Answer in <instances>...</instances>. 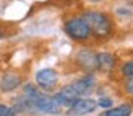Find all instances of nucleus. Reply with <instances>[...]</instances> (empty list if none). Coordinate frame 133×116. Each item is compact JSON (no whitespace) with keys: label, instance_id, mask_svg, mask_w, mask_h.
Instances as JSON below:
<instances>
[{"label":"nucleus","instance_id":"2eb2a0df","mask_svg":"<svg viewBox=\"0 0 133 116\" xmlns=\"http://www.w3.org/2000/svg\"><path fill=\"white\" fill-rule=\"evenodd\" d=\"M3 38V31H2V29H0V39H2Z\"/></svg>","mask_w":133,"mask_h":116},{"label":"nucleus","instance_id":"423d86ee","mask_svg":"<svg viewBox=\"0 0 133 116\" xmlns=\"http://www.w3.org/2000/svg\"><path fill=\"white\" fill-rule=\"evenodd\" d=\"M58 72H56L54 69H41L36 72V83L38 87L41 90H46V92H49V90H53L56 87V83H58Z\"/></svg>","mask_w":133,"mask_h":116},{"label":"nucleus","instance_id":"f8f14e48","mask_svg":"<svg viewBox=\"0 0 133 116\" xmlns=\"http://www.w3.org/2000/svg\"><path fill=\"white\" fill-rule=\"evenodd\" d=\"M13 114H15V111H13L12 106L0 103V116H13Z\"/></svg>","mask_w":133,"mask_h":116},{"label":"nucleus","instance_id":"dca6fc26","mask_svg":"<svg viewBox=\"0 0 133 116\" xmlns=\"http://www.w3.org/2000/svg\"><path fill=\"white\" fill-rule=\"evenodd\" d=\"M92 2H100V0H92Z\"/></svg>","mask_w":133,"mask_h":116},{"label":"nucleus","instance_id":"7ed1b4c3","mask_svg":"<svg viewBox=\"0 0 133 116\" xmlns=\"http://www.w3.org/2000/svg\"><path fill=\"white\" fill-rule=\"evenodd\" d=\"M31 100L35 103V110H38V111H41V113H46V114H61L63 113V106H59L53 100V97H48V95H44L41 92H39L36 97H33Z\"/></svg>","mask_w":133,"mask_h":116},{"label":"nucleus","instance_id":"6e6552de","mask_svg":"<svg viewBox=\"0 0 133 116\" xmlns=\"http://www.w3.org/2000/svg\"><path fill=\"white\" fill-rule=\"evenodd\" d=\"M20 85H22V77H20L18 74H15V72H7L2 79H0V90L5 92V93L17 90Z\"/></svg>","mask_w":133,"mask_h":116},{"label":"nucleus","instance_id":"9b49d317","mask_svg":"<svg viewBox=\"0 0 133 116\" xmlns=\"http://www.w3.org/2000/svg\"><path fill=\"white\" fill-rule=\"evenodd\" d=\"M122 74H123L125 79H133V60L123 64V67H122Z\"/></svg>","mask_w":133,"mask_h":116},{"label":"nucleus","instance_id":"ddd939ff","mask_svg":"<svg viewBox=\"0 0 133 116\" xmlns=\"http://www.w3.org/2000/svg\"><path fill=\"white\" fill-rule=\"evenodd\" d=\"M112 105H114V102H112L110 98H102L99 100V103H97V106H100V108H112Z\"/></svg>","mask_w":133,"mask_h":116},{"label":"nucleus","instance_id":"4468645a","mask_svg":"<svg viewBox=\"0 0 133 116\" xmlns=\"http://www.w3.org/2000/svg\"><path fill=\"white\" fill-rule=\"evenodd\" d=\"M125 90H127L128 93L133 95V79H128V82L125 83Z\"/></svg>","mask_w":133,"mask_h":116},{"label":"nucleus","instance_id":"f03ea898","mask_svg":"<svg viewBox=\"0 0 133 116\" xmlns=\"http://www.w3.org/2000/svg\"><path fill=\"white\" fill-rule=\"evenodd\" d=\"M64 31L74 41H85V39H89L92 36L90 28L87 26V23L84 21L82 17H76V18L68 20L64 25Z\"/></svg>","mask_w":133,"mask_h":116},{"label":"nucleus","instance_id":"f257e3e1","mask_svg":"<svg viewBox=\"0 0 133 116\" xmlns=\"http://www.w3.org/2000/svg\"><path fill=\"white\" fill-rule=\"evenodd\" d=\"M84 21L90 28V33L97 38H109L112 34V20L102 12H85L82 15Z\"/></svg>","mask_w":133,"mask_h":116},{"label":"nucleus","instance_id":"1a4fd4ad","mask_svg":"<svg viewBox=\"0 0 133 116\" xmlns=\"http://www.w3.org/2000/svg\"><path fill=\"white\" fill-rule=\"evenodd\" d=\"M115 64H117V57L114 54H110V52H99L97 54V70L109 74L115 69Z\"/></svg>","mask_w":133,"mask_h":116},{"label":"nucleus","instance_id":"0eeeda50","mask_svg":"<svg viewBox=\"0 0 133 116\" xmlns=\"http://www.w3.org/2000/svg\"><path fill=\"white\" fill-rule=\"evenodd\" d=\"M95 108H97V102H94L92 98H77L69 106V114L71 116H84V114L95 111Z\"/></svg>","mask_w":133,"mask_h":116},{"label":"nucleus","instance_id":"20e7f679","mask_svg":"<svg viewBox=\"0 0 133 116\" xmlns=\"http://www.w3.org/2000/svg\"><path fill=\"white\" fill-rule=\"evenodd\" d=\"M77 98H81V93L77 92V88H76L74 83H69V85H66V87H63L53 97V100L59 106H71Z\"/></svg>","mask_w":133,"mask_h":116},{"label":"nucleus","instance_id":"9d476101","mask_svg":"<svg viewBox=\"0 0 133 116\" xmlns=\"http://www.w3.org/2000/svg\"><path fill=\"white\" fill-rule=\"evenodd\" d=\"M131 113H133L131 105L125 103V105H120V106H115V108H107L99 116H131Z\"/></svg>","mask_w":133,"mask_h":116},{"label":"nucleus","instance_id":"39448f33","mask_svg":"<svg viewBox=\"0 0 133 116\" xmlns=\"http://www.w3.org/2000/svg\"><path fill=\"white\" fill-rule=\"evenodd\" d=\"M76 64L84 72L92 74L94 70H97V52H94L92 49H82L76 56Z\"/></svg>","mask_w":133,"mask_h":116}]
</instances>
